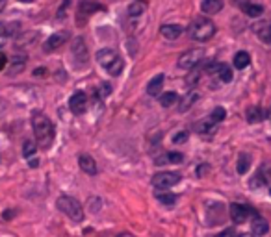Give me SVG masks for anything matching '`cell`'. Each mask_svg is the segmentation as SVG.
I'll list each match as a JSON object with an SVG mask.
<instances>
[{"instance_id": "22", "label": "cell", "mask_w": 271, "mask_h": 237, "mask_svg": "<svg viewBox=\"0 0 271 237\" xmlns=\"http://www.w3.org/2000/svg\"><path fill=\"white\" fill-rule=\"evenodd\" d=\"M242 9L245 15H249V17H260V15L264 13V7L260 6V4H255V2H245L242 4Z\"/></svg>"}, {"instance_id": "3", "label": "cell", "mask_w": 271, "mask_h": 237, "mask_svg": "<svg viewBox=\"0 0 271 237\" xmlns=\"http://www.w3.org/2000/svg\"><path fill=\"white\" fill-rule=\"evenodd\" d=\"M188 34H190V37H192L193 41L206 43V41H210V39L214 37L215 24L210 21V19H206V17H197V19L190 24Z\"/></svg>"}, {"instance_id": "33", "label": "cell", "mask_w": 271, "mask_h": 237, "mask_svg": "<svg viewBox=\"0 0 271 237\" xmlns=\"http://www.w3.org/2000/svg\"><path fill=\"white\" fill-rule=\"evenodd\" d=\"M215 237H236V232L232 228H227V230H223L221 234H217Z\"/></svg>"}, {"instance_id": "29", "label": "cell", "mask_w": 271, "mask_h": 237, "mask_svg": "<svg viewBox=\"0 0 271 237\" xmlns=\"http://www.w3.org/2000/svg\"><path fill=\"white\" fill-rule=\"evenodd\" d=\"M36 152H37L36 143H32V141H24V145H22V154H24V158H30V156H34Z\"/></svg>"}, {"instance_id": "11", "label": "cell", "mask_w": 271, "mask_h": 237, "mask_svg": "<svg viewBox=\"0 0 271 237\" xmlns=\"http://www.w3.org/2000/svg\"><path fill=\"white\" fill-rule=\"evenodd\" d=\"M253 32L258 35L260 41H264L266 45L271 47V21H260L257 24H253Z\"/></svg>"}, {"instance_id": "25", "label": "cell", "mask_w": 271, "mask_h": 237, "mask_svg": "<svg viewBox=\"0 0 271 237\" xmlns=\"http://www.w3.org/2000/svg\"><path fill=\"white\" fill-rule=\"evenodd\" d=\"M156 198L158 202H162L164 206H175L177 204V196L173 195V193H164V191H156Z\"/></svg>"}, {"instance_id": "7", "label": "cell", "mask_w": 271, "mask_h": 237, "mask_svg": "<svg viewBox=\"0 0 271 237\" xmlns=\"http://www.w3.org/2000/svg\"><path fill=\"white\" fill-rule=\"evenodd\" d=\"M71 54L74 58V65L78 67V69H84L87 67V63H89V54H87V45L86 41L82 39V37H76L71 45Z\"/></svg>"}, {"instance_id": "23", "label": "cell", "mask_w": 271, "mask_h": 237, "mask_svg": "<svg viewBox=\"0 0 271 237\" xmlns=\"http://www.w3.org/2000/svg\"><path fill=\"white\" fill-rule=\"evenodd\" d=\"M160 104L164 106V108H171V106L179 104V95L177 93H171V91H167L164 95H160Z\"/></svg>"}, {"instance_id": "14", "label": "cell", "mask_w": 271, "mask_h": 237, "mask_svg": "<svg viewBox=\"0 0 271 237\" xmlns=\"http://www.w3.org/2000/svg\"><path fill=\"white\" fill-rule=\"evenodd\" d=\"M160 34L164 35L165 39L175 41V39H179L180 35L184 34V28H182L180 24H164V26L160 28Z\"/></svg>"}, {"instance_id": "28", "label": "cell", "mask_w": 271, "mask_h": 237, "mask_svg": "<svg viewBox=\"0 0 271 237\" xmlns=\"http://www.w3.org/2000/svg\"><path fill=\"white\" fill-rule=\"evenodd\" d=\"M197 98H199V95H197V93H193V91H190V93H188V97L182 100L180 112H186V110H190V108H192V104L195 102V100H197Z\"/></svg>"}, {"instance_id": "9", "label": "cell", "mask_w": 271, "mask_h": 237, "mask_svg": "<svg viewBox=\"0 0 271 237\" xmlns=\"http://www.w3.org/2000/svg\"><path fill=\"white\" fill-rule=\"evenodd\" d=\"M87 104H89V100H87V95L84 91H76L69 98V110L74 115H84L87 112Z\"/></svg>"}, {"instance_id": "16", "label": "cell", "mask_w": 271, "mask_h": 237, "mask_svg": "<svg viewBox=\"0 0 271 237\" xmlns=\"http://www.w3.org/2000/svg\"><path fill=\"white\" fill-rule=\"evenodd\" d=\"M245 118L249 124H255V122H262L266 118V112L260 108V106H251L249 110L245 112Z\"/></svg>"}, {"instance_id": "36", "label": "cell", "mask_w": 271, "mask_h": 237, "mask_svg": "<svg viewBox=\"0 0 271 237\" xmlns=\"http://www.w3.org/2000/svg\"><path fill=\"white\" fill-rule=\"evenodd\" d=\"M117 237H136L134 234H129V232H123V234H119Z\"/></svg>"}, {"instance_id": "8", "label": "cell", "mask_w": 271, "mask_h": 237, "mask_svg": "<svg viewBox=\"0 0 271 237\" xmlns=\"http://www.w3.org/2000/svg\"><path fill=\"white\" fill-rule=\"evenodd\" d=\"M228 211H230V219H232V223H236V224H243L249 217L257 215V211H253L249 206H245V204H238V202L230 204Z\"/></svg>"}, {"instance_id": "26", "label": "cell", "mask_w": 271, "mask_h": 237, "mask_svg": "<svg viewBox=\"0 0 271 237\" xmlns=\"http://www.w3.org/2000/svg\"><path fill=\"white\" fill-rule=\"evenodd\" d=\"M251 167V156L249 154H240L238 158V175H245Z\"/></svg>"}, {"instance_id": "40", "label": "cell", "mask_w": 271, "mask_h": 237, "mask_svg": "<svg viewBox=\"0 0 271 237\" xmlns=\"http://www.w3.org/2000/svg\"><path fill=\"white\" fill-rule=\"evenodd\" d=\"M19 2H24V4H30V2H34V0H19Z\"/></svg>"}, {"instance_id": "10", "label": "cell", "mask_w": 271, "mask_h": 237, "mask_svg": "<svg viewBox=\"0 0 271 237\" xmlns=\"http://www.w3.org/2000/svg\"><path fill=\"white\" fill-rule=\"evenodd\" d=\"M69 32L67 30H62V32H56V34H52L47 39V43H45V47H43V50L45 52H54V50H58L62 45H65V43L69 41Z\"/></svg>"}, {"instance_id": "35", "label": "cell", "mask_w": 271, "mask_h": 237, "mask_svg": "<svg viewBox=\"0 0 271 237\" xmlns=\"http://www.w3.org/2000/svg\"><path fill=\"white\" fill-rule=\"evenodd\" d=\"M4 35H7V26L4 22H0V37H4Z\"/></svg>"}, {"instance_id": "38", "label": "cell", "mask_w": 271, "mask_h": 237, "mask_svg": "<svg viewBox=\"0 0 271 237\" xmlns=\"http://www.w3.org/2000/svg\"><path fill=\"white\" fill-rule=\"evenodd\" d=\"M43 72H45V69H37L36 70V76H43Z\"/></svg>"}, {"instance_id": "5", "label": "cell", "mask_w": 271, "mask_h": 237, "mask_svg": "<svg viewBox=\"0 0 271 237\" xmlns=\"http://www.w3.org/2000/svg\"><path fill=\"white\" fill-rule=\"evenodd\" d=\"M180 180H182V176H180L179 173L165 171V173H156V175L152 176L150 183H152V187L156 189V191H165V189L177 185Z\"/></svg>"}, {"instance_id": "19", "label": "cell", "mask_w": 271, "mask_h": 237, "mask_svg": "<svg viewBox=\"0 0 271 237\" xmlns=\"http://www.w3.org/2000/svg\"><path fill=\"white\" fill-rule=\"evenodd\" d=\"M251 230L255 234V237H260V236H266L268 232H270V224L266 223L262 217L255 215L253 219V224H251Z\"/></svg>"}, {"instance_id": "2", "label": "cell", "mask_w": 271, "mask_h": 237, "mask_svg": "<svg viewBox=\"0 0 271 237\" xmlns=\"http://www.w3.org/2000/svg\"><path fill=\"white\" fill-rule=\"evenodd\" d=\"M95 59H97L100 67L106 70L108 74H112V76H119L123 72V69H125V61H123L121 54L114 49H100L99 52H97Z\"/></svg>"}, {"instance_id": "13", "label": "cell", "mask_w": 271, "mask_h": 237, "mask_svg": "<svg viewBox=\"0 0 271 237\" xmlns=\"http://www.w3.org/2000/svg\"><path fill=\"white\" fill-rule=\"evenodd\" d=\"M100 9H104V6H100L95 0H80L78 4V15H82V17H89V15H93L95 11H100Z\"/></svg>"}, {"instance_id": "20", "label": "cell", "mask_w": 271, "mask_h": 237, "mask_svg": "<svg viewBox=\"0 0 271 237\" xmlns=\"http://www.w3.org/2000/svg\"><path fill=\"white\" fill-rule=\"evenodd\" d=\"M214 76L219 78L221 84H230L232 82V69L228 65H225V63H217V69H215Z\"/></svg>"}, {"instance_id": "32", "label": "cell", "mask_w": 271, "mask_h": 237, "mask_svg": "<svg viewBox=\"0 0 271 237\" xmlns=\"http://www.w3.org/2000/svg\"><path fill=\"white\" fill-rule=\"evenodd\" d=\"M188 137H190V135H188V132H179L177 135H175V137H173V143H175V145H182V143H186V141H188Z\"/></svg>"}, {"instance_id": "15", "label": "cell", "mask_w": 271, "mask_h": 237, "mask_svg": "<svg viewBox=\"0 0 271 237\" xmlns=\"http://www.w3.org/2000/svg\"><path fill=\"white\" fill-rule=\"evenodd\" d=\"M78 165H80V169L86 173V175H89V176L97 175V163H95V160H93L89 154H82V156H80Z\"/></svg>"}, {"instance_id": "4", "label": "cell", "mask_w": 271, "mask_h": 237, "mask_svg": "<svg viewBox=\"0 0 271 237\" xmlns=\"http://www.w3.org/2000/svg\"><path fill=\"white\" fill-rule=\"evenodd\" d=\"M56 206L62 213H65V215L69 217L71 221H74V223H80V221L84 219V208H82V204H80L74 196H69V195L58 196Z\"/></svg>"}, {"instance_id": "41", "label": "cell", "mask_w": 271, "mask_h": 237, "mask_svg": "<svg viewBox=\"0 0 271 237\" xmlns=\"http://www.w3.org/2000/svg\"><path fill=\"white\" fill-rule=\"evenodd\" d=\"M242 237H253V236H242Z\"/></svg>"}, {"instance_id": "17", "label": "cell", "mask_w": 271, "mask_h": 237, "mask_svg": "<svg viewBox=\"0 0 271 237\" xmlns=\"http://www.w3.org/2000/svg\"><path fill=\"white\" fill-rule=\"evenodd\" d=\"M162 89H164V74H156L154 78H150L149 85H147V93L150 97H160Z\"/></svg>"}, {"instance_id": "24", "label": "cell", "mask_w": 271, "mask_h": 237, "mask_svg": "<svg viewBox=\"0 0 271 237\" xmlns=\"http://www.w3.org/2000/svg\"><path fill=\"white\" fill-rule=\"evenodd\" d=\"M251 63V56L247 52H236L234 54V67L236 69H245L247 65Z\"/></svg>"}, {"instance_id": "34", "label": "cell", "mask_w": 271, "mask_h": 237, "mask_svg": "<svg viewBox=\"0 0 271 237\" xmlns=\"http://www.w3.org/2000/svg\"><path fill=\"white\" fill-rule=\"evenodd\" d=\"M7 65V58L4 56V54H0V70L4 69V67H6Z\"/></svg>"}, {"instance_id": "21", "label": "cell", "mask_w": 271, "mask_h": 237, "mask_svg": "<svg viewBox=\"0 0 271 237\" xmlns=\"http://www.w3.org/2000/svg\"><path fill=\"white\" fill-rule=\"evenodd\" d=\"M195 130L199 133H214L215 130H217V124H215L210 117H206L204 120H201V122L195 124Z\"/></svg>"}, {"instance_id": "31", "label": "cell", "mask_w": 271, "mask_h": 237, "mask_svg": "<svg viewBox=\"0 0 271 237\" xmlns=\"http://www.w3.org/2000/svg\"><path fill=\"white\" fill-rule=\"evenodd\" d=\"M258 176L262 178L264 183H270L271 181V167H262L260 169V173H258Z\"/></svg>"}, {"instance_id": "12", "label": "cell", "mask_w": 271, "mask_h": 237, "mask_svg": "<svg viewBox=\"0 0 271 237\" xmlns=\"http://www.w3.org/2000/svg\"><path fill=\"white\" fill-rule=\"evenodd\" d=\"M182 161H184V156L180 152H164L154 158L156 165H179Z\"/></svg>"}, {"instance_id": "39", "label": "cell", "mask_w": 271, "mask_h": 237, "mask_svg": "<svg viewBox=\"0 0 271 237\" xmlns=\"http://www.w3.org/2000/svg\"><path fill=\"white\" fill-rule=\"evenodd\" d=\"M266 118H270V120H271V106H270V110L266 112Z\"/></svg>"}, {"instance_id": "27", "label": "cell", "mask_w": 271, "mask_h": 237, "mask_svg": "<svg viewBox=\"0 0 271 237\" xmlns=\"http://www.w3.org/2000/svg\"><path fill=\"white\" fill-rule=\"evenodd\" d=\"M143 11H145V6H143L141 2H137V0L132 2V4L129 6V15L132 17V19H136V17H141Z\"/></svg>"}, {"instance_id": "18", "label": "cell", "mask_w": 271, "mask_h": 237, "mask_svg": "<svg viewBox=\"0 0 271 237\" xmlns=\"http://www.w3.org/2000/svg\"><path fill=\"white\" fill-rule=\"evenodd\" d=\"M201 9L206 15H215L223 9V0H203L201 2Z\"/></svg>"}, {"instance_id": "6", "label": "cell", "mask_w": 271, "mask_h": 237, "mask_svg": "<svg viewBox=\"0 0 271 237\" xmlns=\"http://www.w3.org/2000/svg\"><path fill=\"white\" fill-rule=\"evenodd\" d=\"M206 52L204 49H192V50H186L184 54L179 58V67L184 70H192L195 67H199L201 61L204 59Z\"/></svg>"}, {"instance_id": "30", "label": "cell", "mask_w": 271, "mask_h": 237, "mask_svg": "<svg viewBox=\"0 0 271 237\" xmlns=\"http://www.w3.org/2000/svg\"><path fill=\"white\" fill-rule=\"evenodd\" d=\"M225 117H227V112H225L223 108H215L214 112H212V115H210V118L214 120L215 124H219V122H221V120H223Z\"/></svg>"}, {"instance_id": "37", "label": "cell", "mask_w": 271, "mask_h": 237, "mask_svg": "<svg viewBox=\"0 0 271 237\" xmlns=\"http://www.w3.org/2000/svg\"><path fill=\"white\" fill-rule=\"evenodd\" d=\"M7 0H0V11H4V7H6Z\"/></svg>"}, {"instance_id": "42", "label": "cell", "mask_w": 271, "mask_h": 237, "mask_svg": "<svg viewBox=\"0 0 271 237\" xmlns=\"http://www.w3.org/2000/svg\"><path fill=\"white\" fill-rule=\"evenodd\" d=\"M270 195H271V189H270Z\"/></svg>"}, {"instance_id": "1", "label": "cell", "mask_w": 271, "mask_h": 237, "mask_svg": "<svg viewBox=\"0 0 271 237\" xmlns=\"http://www.w3.org/2000/svg\"><path fill=\"white\" fill-rule=\"evenodd\" d=\"M32 126H34V133L37 137V143L41 147H49L54 141V124L45 113L34 112L32 113Z\"/></svg>"}]
</instances>
